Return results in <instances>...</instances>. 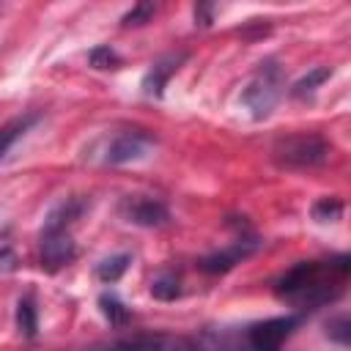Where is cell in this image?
Segmentation results:
<instances>
[{
    "label": "cell",
    "instance_id": "obj_1",
    "mask_svg": "<svg viewBox=\"0 0 351 351\" xmlns=\"http://www.w3.org/2000/svg\"><path fill=\"white\" fill-rule=\"evenodd\" d=\"M348 271H351L348 255H337L329 261H302L277 280L274 291L296 310H315L321 304L335 302L343 293Z\"/></svg>",
    "mask_w": 351,
    "mask_h": 351
},
{
    "label": "cell",
    "instance_id": "obj_2",
    "mask_svg": "<svg viewBox=\"0 0 351 351\" xmlns=\"http://www.w3.org/2000/svg\"><path fill=\"white\" fill-rule=\"evenodd\" d=\"M156 145V137L145 129H121L112 132L107 137H101L90 151V159L101 162V165H126V162H137L145 159Z\"/></svg>",
    "mask_w": 351,
    "mask_h": 351
},
{
    "label": "cell",
    "instance_id": "obj_3",
    "mask_svg": "<svg viewBox=\"0 0 351 351\" xmlns=\"http://www.w3.org/2000/svg\"><path fill=\"white\" fill-rule=\"evenodd\" d=\"M274 159L282 167H315L321 162H326L329 156V145L321 134L313 132H296L288 137H280L274 143Z\"/></svg>",
    "mask_w": 351,
    "mask_h": 351
},
{
    "label": "cell",
    "instance_id": "obj_4",
    "mask_svg": "<svg viewBox=\"0 0 351 351\" xmlns=\"http://www.w3.org/2000/svg\"><path fill=\"white\" fill-rule=\"evenodd\" d=\"M280 90H282V71H280V66L274 60H266V63H261L258 74L244 88L241 101L247 104L252 118H266L271 112V107L277 104Z\"/></svg>",
    "mask_w": 351,
    "mask_h": 351
},
{
    "label": "cell",
    "instance_id": "obj_5",
    "mask_svg": "<svg viewBox=\"0 0 351 351\" xmlns=\"http://www.w3.org/2000/svg\"><path fill=\"white\" fill-rule=\"evenodd\" d=\"M90 351H206L195 337L170 332H143L132 337H118L112 343L96 346Z\"/></svg>",
    "mask_w": 351,
    "mask_h": 351
},
{
    "label": "cell",
    "instance_id": "obj_6",
    "mask_svg": "<svg viewBox=\"0 0 351 351\" xmlns=\"http://www.w3.org/2000/svg\"><path fill=\"white\" fill-rule=\"evenodd\" d=\"M299 324H302V315H277V318L252 324L244 335L247 351H280Z\"/></svg>",
    "mask_w": 351,
    "mask_h": 351
},
{
    "label": "cell",
    "instance_id": "obj_7",
    "mask_svg": "<svg viewBox=\"0 0 351 351\" xmlns=\"http://www.w3.org/2000/svg\"><path fill=\"white\" fill-rule=\"evenodd\" d=\"M38 250H41V266H44L47 271H58V269L74 263V258H77V244H74L69 228L44 225Z\"/></svg>",
    "mask_w": 351,
    "mask_h": 351
},
{
    "label": "cell",
    "instance_id": "obj_8",
    "mask_svg": "<svg viewBox=\"0 0 351 351\" xmlns=\"http://www.w3.org/2000/svg\"><path fill=\"white\" fill-rule=\"evenodd\" d=\"M121 214L134 222V225H143V228H159L170 219L167 214V206L156 197H148V195H134V197H126L121 203Z\"/></svg>",
    "mask_w": 351,
    "mask_h": 351
},
{
    "label": "cell",
    "instance_id": "obj_9",
    "mask_svg": "<svg viewBox=\"0 0 351 351\" xmlns=\"http://www.w3.org/2000/svg\"><path fill=\"white\" fill-rule=\"evenodd\" d=\"M255 250H258L255 236H239L230 247H225V250H219V252H214V255H206V258L200 261V269L208 271V274L230 271L236 263H241L244 258H250Z\"/></svg>",
    "mask_w": 351,
    "mask_h": 351
},
{
    "label": "cell",
    "instance_id": "obj_10",
    "mask_svg": "<svg viewBox=\"0 0 351 351\" xmlns=\"http://www.w3.org/2000/svg\"><path fill=\"white\" fill-rule=\"evenodd\" d=\"M184 60H186V52H176V55H165V58H159V60L145 71V77H143V93L159 99V96L165 93L170 77L181 69Z\"/></svg>",
    "mask_w": 351,
    "mask_h": 351
},
{
    "label": "cell",
    "instance_id": "obj_11",
    "mask_svg": "<svg viewBox=\"0 0 351 351\" xmlns=\"http://www.w3.org/2000/svg\"><path fill=\"white\" fill-rule=\"evenodd\" d=\"M33 123H36V115L27 112V115H16V118H11L8 123L0 126V159L8 154V148H11Z\"/></svg>",
    "mask_w": 351,
    "mask_h": 351
},
{
    "label": "cell",
    "instance_id": "obj_12",
    "mask_svg": "<svg viewBox=\"0 0 351 351\" xmlns=\"http://www.w3.org/2000/svg\"><path fill=\"white\" fill-rule=\"evenodd\" d=\"M129 263H132V255H126V252L112 255V258H104V261L96 266V277L110 285V282H115V280L123 277V271L129 269Z\"/></svg>",
    "mask_w": 351,
    "mask_h": 351
},
{
    "label": "cell",
    "instance_id": "obj_13",
    "mask_svg": "<svg viewBox=\"0 0 351 351\" xmlns=\"http://www.w3.org/2000/svg\"><path fill=\"white\" fill-rule=\"evenodd\" d=\"M151 293L162 302H173V299L181 296V280L173 271H162L151 280Z\"/></svg>",
    "mask_w": 351,
    "mask_h": 351
},
{
    "label": "cell",
    "instance_id": "obj_14",
    "mask_svg": "<svg viewBox=\"0 0 351 351\" xmlns=\"http://www.w3.org/2000/svg\"><path fill=\"white\" fill-rule=\"evenodd\" d=\"M99 307H101L104 318H107L112 326H123V324L132 318L129 307H126L115 293H101V296H99Z\"/></svg>",
    "mask_w": 351,
    "mask_h": 351
},
{
    "label": "cell",
    "instance_id": "obj_15",
    "mask_svg": "<svg viewBox=\"0 0 351 351\" xmlns=\"http://www.w3.org/2000/svg\"><path fill=\"white\" fill-rule=\"evenodd\" d=\"M16 329L25 337H36V332H38V315H36V304L30 296L19 299V304H16Z\"/></svg>",
    "mask_w": 351,
    "mask_h": 351
},
{
    "label": "cell",
    "instance_id": "obj_16",
    "mask_svg": "<svg viewBox=\"0 0 351 351\" xmlns=\"http://www.w3.org/2000/svg\"><path fill=\"white\" fill-rule=\"evenodd\" d=\"M329 77H332V71H329L326 66H318V69H313L307 77H302V80L293 85L291 93H293V96H307V93H313V90H315L324 80H329Z\"/></svg>",
    "mask_w": 351,
    "mask_h": 351
},
{
    "label": "cell",
    "instance_id": "obj_17",
    "mask_svg": "<svg viewBox=\"0 0 351 351\" xmlns=\"http://www.w3.org/2000/svg\"><path fill=\"white\" fill-rule=\"evenodd\" d=\"M340 214H343V200L340 197H321L313 206V217L318 222H335V219H340Z\"/></svg>",
    "mask_w": 351,
    "mask_h": 351
},
{
    "label": "cell",
    "instance_id": "obj_18",
    "mask_svg": "<svg viewBox=\"0 0 351 351\" xmlns=\"http://www.w3.org/2000/svg\"><path fill=\"white\" fill-rule=\"evenodd\" d=\"M88 60H90V66H96V69H118V66H121L118 52H115L112 47H107V44H101V47L90 49Z\"/></svg>",
    "mask_w": 351,
    "mask_h": 351
},
{
    "label": "cell",
    "instance_id": "obj_19",
    "mask_svg": "<svg viewBox=\"0 0 351 351\" xmlns=\"http://www.w3.org/2000/svg\"><path fill=\"white\" fill-rule=\"evenodd\" d=\"M154 14H156V5H154V3H137V5H132V11H126V14H123V19H121V22H123L126 27H132V25L137 27V25L151 22V16H154Z\"/></svg>",
    "mask_w": 351,
    "mask_h": 351
},
{
    "label": "cell",
    "instance_id": "obj_20",
    "mask_svg": "<svg viewBox=\"0 0 351 351\" xmlns=\"http://www.w3.org/2000/svg\"><path fill=\"white\" fill-rule=\"evenodd\" d=\"M326 329H329V337H332V340H337L340 346H348V340H351V324H348V318H346V315L335 318Z\"/></svg>",
    "mask_w": 351,
    "mask_h": 351
},
{
    "label": "cell",
    "instance_id": "obj_21",
    "mask_svg": "<svg viewBox=\"0 0 351 351\" xmlns=\"http://www.w3.org/2000/svg\"><path fill=\"white\" fill-rule=\"evenodd\" d=\"M0 269L3 271H14L16 269V258L11 250H0Z\"/></svg>",
    "mask_w": 351,
    "mask_h": 351
},
{
    "label": "cell",
    "instance_id": "obj_22",
    "mask_svg": "<svg viewBox=\"0 0 351 351\" xmlns=\"http://www.w3.org/2000/svg\"><path fill=\"white\" fill-rule=\"evenodd\" d=\"M0 236H3V228H0Z\"/></svg>",
    "mask_w": 351,
    "mask_h": 351
}]
</instances>
